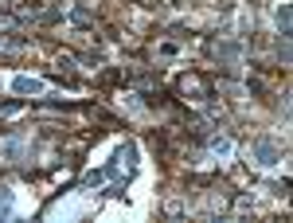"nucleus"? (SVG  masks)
Returning <instances> with one entry per match:
<instances>
[{
  "label": "nucleus",
  "mask_w": 293,
  "mask_h": 223,
  "mask_svg": "<svg viewBox=\"0 0 293 223\" xmlns=\"http://www.w3.org/2000/svg\"><path fill=\"white\" fill-rule=\"evenodd\" d=\"M278 24H282V32H285V28H289V8H285V4H282V8H278Z\"/></svg>",
  "instance_id": "3"
},
{
  "label": "nucleus",
  "mask_w": 293,
  "mask_h": 223,
  "mask_svg": "<svg viewBox=\"0 0 293 223\" xmlns=\"http://www.w3.org/2000/svg\"><path fill=\"white\" fill-rule=\"evenodd\" d=\"M16 90H20V94H39L43 82H39V78H16Z\"/></svg>",
  "instance_id": "2"
},
{
  "label": "nucleus",
  "mask_w": 293,
  "mask_h": 223,
  "mask_svg": "<svg viewBox=\"0 0 293 223\" xmlns=\"http://www.w3.org/2000/svg\"><path fill=\"white\" fill-rule=\"evenodd\" d=\"M254 157H258V165H278V149L270 141H258L254 145Z\"/></svg>",
  "instance_id": "1"
}]
</instances>
